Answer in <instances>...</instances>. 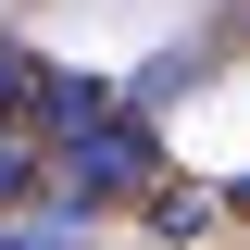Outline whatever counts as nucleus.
Segmentation results:
<instances>
[{
    "mask_svg": "<svg viewBox=\"0 0 250 250\" xmlns=\"http://www.w3.org/2000/svg\"><path fill=\"white\" fill-rule=\"evenodd\" d=\"M38 188H50V150H38L13 113H0V213H13V200H38Z\"/></svg>",
    "mask_w": 250,
    "mask_h": 250,
    "instance_id": "obj_2",
    "label": "nucleus"
},
{
    "mask_svg": "<svg viewBox=\"0 0 250 250\" xmlns=\"http://www.w3.org/2000/svg\"><path fill=\"white\" fill-rule=\"evenodd\" d=\"M38 75H50V62H25V50H13V38H0V113H13V125L38 113Z\"/></svg>",
    "mask_w": 250,
    "mask_h": 250,
    "instance_id": "obj_5",
    "label": "nucleus"
},
{
    "mask_svg": "<svg viewBox=\"0 0 250 250\" xmlns=\"http://www.w3.org/2000/svg\"><path fill=\"white\" fill-rule=\"evenodd\" d=\"M0 250H88V213H0Z\"/></svg>",
    "mask_w": 250,
    "mask_h": 250,
    "instance_id": "obj_3",
    "label": "nucleus"
},
{
    "mask_svg": "<svg viewBox=\"0 0 250 250\" xmlns=\"http://www.w3.org/2000/svg\"><path fill=\"white\" fill-rule=\"evenodd\" d=\"M163 175V138H150V113L138 100H113V113H88L75 138H50V213H113V200H138V188Z\"/></svg>",
    "mask_w": 250,
    "mask_h": 250,
    "instance_id": "obj_1",
    "label": "nucleus"
},
{
    "mask_svg": "<svg viewBox=\"0 0 250 250\" xmlns=\"http://www.w3.org/2000/svg\"><path fill=\"white\" fill-rule=\"evenodd\" d=\"M200 62H213V50H163V62H150V75H138V88H125V100H138V113H163V100H175L188 75H200Z\"/></svg>",
    "mask_w": 250,
    "mask_h": 250,
    "instance_id": "obj_4",
    "label": "nucleus"
}]
</instances>
